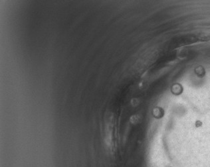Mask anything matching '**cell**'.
<instances>
[{"instance_id":"2","label":"cell","mask_w":210,"mask_h":167,"mask_svg":"<svg viewBox=\"0 0 210 167\" xmlns=\"http://www.w3.org/2000/svg\"><path fill=\"white\" fill-rule=\"evenodd\" d=\"M153 115L156 119H160L164 115V111L160 107H156L153 110Z\"/></svg>"},{"instance_id":"3","label":"cell","mask_w":210,"mask_h":167,"mask_svg":"<svg viewBox=\"0 0 210 167\" xmlns=\"http://www.w3.org/2000/svg\"><path fill=\"white\" fill-rule=\"evenodd\" d=\"M195 73L196 75H197L198 76H199L200 78L204 77L205 74V69L204 67L202 66H198V67H197V68H195Z\"/></svg>"},{"instance_id":"1","label":"cell","mask_w":210,"mask_h":167,"mask_svg":"<svg viewBox=\"0 0 210 167\" xmlns=\"http://www.w3.org/2000/svg\"><path fill=\"white\" fill-rule=\"evenodd\" d=\"M183 86L179 83L174 84L171 87V92L174 95H176V96H179V95L182 94V92H183Z\"/></svg>"},{"instance_id":"4","label":"cell","mask_w":210,"mask_h":167,"mask_svg":"<svg viewBox=\"0 0 210 167\" xmlns=\"http://www.w3.org/2000/svg\"><path fill=\"white\" fill-rule=\"evenodd\" d=\"M202 122H201V121H199V120H198V121H196V122H195V126H196V127H200V126H202Z\"/></svg>"}]
</instances>
